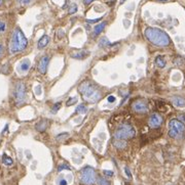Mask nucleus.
<instances>
[{
    "instance_id": "f257e3e1",
    "label": "nucleus",
    "mask_w": 185,
    "mask_h": 185,
    "mask_svg": "<svg viewBox=\"0 0 185 185\" xmlns=\"http://www.w3.org/2000/svg\"><path fill=\"white\" fill-rule=\"evenodd\" d=\"M147 40L150 41L152 44L159 47H164L171 43L170 37L166 32L157 28H147L144 32Z\"/></svg>"
},
{
    "instance_id": "bb28decb",
    "label": "nucleus",
    "mask_w": 185,
    "mask_h": 185,
    "mask_svg": "<svg viewBox=\"0 0 185 185\" xmlns=\"http://www.w3.org/2000/svg\"><path fill=\"white\" fill-rule=\"evenodd\" d=\"M76 10H77V6H76V5H75V4L72 5V7L69 9V13H71V14H72V13H74Z\"/></svg>"
},
{
    "instance_id": "423d86ee",
    "label": "nucleus",
    "mask_w": 185,
    "mask_h": 185,
    "mask_svg": "<svg viewBox=\"0 0 185 185\" xmlns=\"http://www.w3.org/2000/svg\"><path fill=\"white\" fill-rule=\"evenodd\" d=\"M96 181V172L92 167H85L80 171V182L85 185H92Z\"/></svg>"
},
{
    "instance_id": "473e14b6",
    "label": "nucleus",
    "mask_w": 185,
    "mask_h": 185,
    "mask_svg": "<svg viewBox=\"0 0 185 185\" xmlns=\"http://www.w3.org/2000/svg\"><path fill=\"white\" fill-rule=\"evenodd\" d=\"M66 136H68V133H63L62 135H59V136L57 137V139H61L62 137H66Z\"/></svg>"
},
{
    "instance_id": "9d476101",
    "label": "nucleus",
    "mask_w": 185,
    "mask_h": 185,
    "mask_svg": "<svg viewBox=\"0 0 185 185\" xmlns=\"http://www.w3.org/2000/svg\"><path fill=\"white\" fill-rule=\"evenodd\" d=\"M49 56H42L39 61L38 63V71L40 74H45L47 71V66H49Z\"/></svg>"
},
{
    "instance_id": "6ab92c4d",
    "label": "nucleus",
    "mask_w": 185,
    "mask_h": 185,
    "mask_svg": "<svg viewBox=\"0 0 185 185\" xmlns=\"http://www.w3.org/2000/svg\"><path fill=\"white\" fill-rule=\"evenodd\" d=\"M76 112L78 113V114H85V113L87 112V107H85V104H80V105H78V107H76Z\"/></svg>"
},
{
    "instance_id": "6e6552de",
    "label": "nucleus",
    "mask_w": 185,
    "mask_h": 185,
    "mask_svg": "<svg viewBox=\"0 0 185 185\" xmlns=\"http://www.w3.org/2000/svg\"><path fill=\"white\" fill-rule=\"evenodd\" d=\"M133 109L135 112L140 113V114H144V113L148 112V105L145 101H142V100H138V101H135L133 103Z\"/></svg>"
},
{
    "instance_id": "7ed1b4c3",
    "label": "nucleus",
    "mask_w": 185,
    "mask_h": 185,
    "mask_svg": "<svg viewBox=\"0 0 185 185\" xmlns=\"http://www.w3.org/2000/svg\"><path fill=\"white\" fill-rule=\"evenodd\" d=\"M28 45V40L25 37L22 30L19 28L15 29L11 35L9 43V51L10 53H18L20 51H23Z\"/></svg>"
},
{
    "instance_id": "c756f323",
    "label": "nucleus",
    "mask_w": 185,
    "mask_h": 185,
    "mask_svg": "<svg viewBox=\"0 0 185 185\" xmlns=\"http://www.w3.org/2000/svg\"><path fill=\"white\" fill-rule=\"evenodd\" d=\"M104 174H105L106 176H109V177L113 176V172H112V171H107V170H105V171H104Z\"/></svg>"
},
{
    "instance_id": "f704fd0d",
    "label": "nucleus",
    "mask_w": 185,
    "mask_h": 185,
    "mask_svg": "<svg viewBox=\"0 0 185 185\" xmlns=\"http://www.w3.org/2000/svg\"><path fill=\"white\" fill-rule=\"evenodd\" d=\"M92 1H94V0H85L83 2H85V5H89V4H90V3H92Z\"/></svg>"
},
{
    "instance_id": "2f4dec72",
    "label": "nucleus",
    "mask_w": 185,
    "mask_h": 185,
    "mask_svg": "<svg viewBox=\"0 0 185 185\" xmlns=\"http://www.w3.org/2000/svg\"><path fill=\"white\" fill-rule=\"evenodd\" d=\"M101 18H96V20H87V23H91V24H92V23H96V22H99Z\"/></svg>"
},
{
    "instance_id": "aec40b11",
    "label": "nucleus",
    "mask_w": 185,
    "mask_h": 185,
    "mask_svg": "<svg viewBox=\"0 0 185 185\" xmlns=\"http://www.w3.org/2000/svg\"><path fill=\"white\" fill-rule=\"evenodd\" d=\"M114 145H115L117 148H124V147L126 146V143L124 141H121V140H119V139H116L115 141H114Z\"/></svg>"
},
{
    "instance_id": "5701e85b",
    "label": "nucleus",
    "mask_w": 185,
    "mask_h": 185,
    "mask_svg": "<svg viewBox=\"0 0 185 185\" xmlns=\"http://www.w3.org/2000/svg\"><path fill=\"white\" fill-rule=\"evenodd\" d=\"M63 170H70V167L68 165L59 166V168H58V171H59V172H61V171H63Z\"/></svg>"
},
{
    "instance_id": "e433bc0d",
    "label": "nucleus",
    "mask_w": 185,
    "mask_h": 185,
    "mask_svg": "<svg viewBox=\"0 0 185 185\" xmlns=\"http://www.w3.org/2000/svg\"><path fill=\"white\" fill-rule=\"evenodd\" d=\"M124 1H126V0H120V4H122V3H124Z\"/></svg>"
},
{
    "instance_id": "2eb2a0df",
    "label": "nucleus",
    "mask_w": 185,
    "mask_h": 185,
    "mask_svg": "<svg viewBox=\"0 0 185 185\" xmlns=\"http://www.w3.org/2000/svg\"><path fill=\"white\" fill-rule=\"evenodd\" d=\"M105 27H106V23H101V24H99V25H97L95 27V29H94V34H95L96 36L101 34V32L104 30Z\"/></svg>"
},
{
    "instance_id": "f8f14e48",
    "label": "nucleus",
    "mask_w": 185,
    "mask_h": 185,
    "mask_svg": "<svg viewBox=\"0 0 185 185\" xmlns=\"http://www.w3.org/2000/svg\"><path fill=\"white\" fill-rule=\"evenodd\" d=\"M49 36H47V35L42 36V37L39 39L38 44H37V47H38L39 49L44 48V47H46V45L49 44Z\"/></svg>"
},
{
    "instance_id": "c9c22d12",
    "label": "nucleus",
    "mask_w": 185,
    "mask_h": 185,
    "mask_svg": "<svg viewBox=\"0 0 185 185\" xmlns=\"http://www.w3.org/2000/svg\"><path fill=\"white\" fill-rule=\"evenodd\" d=\"M3 52V47L1 45H0V56H1V54H2Z\"/></svg>"
},
{
    "instance_id": "4c0bfd02",
    "label": "nucleus",
    "mask_w": 185,
    "mask_h": 185,
    "mask_svg": "<svg viewBox=\"0 0 185 185\" xmlns=\"http://www.w3.org/2000/svg\"><path fill=\"white\" fill-rule=\"evenodd\" d=\"M2 1H3V0H0V5L2 4Z\"/></svg>"
},
{
    "instance_id": "20e7f679",
    "label": "nucleus",
    "mask_w": 185,
    "mask_h": 185,
    "mask_svg": "<svg viewBox=\"0 0 185 185\" xmlns=\"http://www.w3.org/2000/svg\"><path fill=\"white\" fill-rule=\"evenodd\" d=\"M185 135V126L179 120H171L169 123V136L174 139H182Z\"/></svg>"
},
{
    "instance_id": "39448f33",
    "label": "nucleus",
    "mask_w": 185,
    "mask_h": 185,
    "mask_svg": "<svg viewBox=\"0 0 185 185\" xmlns=\"http://www.w3.org/2000/svg\"><path fill=\"white\" fill-rule=\"evenodd\" d=\"M135 135H136V131L131 125L128 124L120 125L114 132V138L119 140L131 139Z\"/></svg>"
},
{
    "instance_id": "f03ea898",
    "label": "nucleus",
    "mask_w": 185,
    "mask_h": 185,
    "mask_svg": "<svg viewBox=\"0 0 185 185\" xmlns=\"http://www.w3.org/2000/svg\"><path fill=\"white\" fill-rule=\"evenodd\" d=\"M78 91L82 95V98L87 102H96L101 98V91L92 82H82L78 87Z\"/></svg>"
},
{
    "instance_id": "7c9ffc66",
    "label": "nucleus",
    "mask_w": 185,
    "mask_h": 185,
    "mask_svg": "<svg viewBox=\"0 0 185 185\" xmlns=\"http://www.w3.org/2000/svg\"><path fill=\"white\" fill-rule=\"evenodd\" d=\"M32 0H19V2L22 3V4H29Z\"/></svg>"
},
{
    "instance_id": "dca6fc26",
    "label": "nucleus",
    "mask_w": 185,
    "mask_h": 185,
    "mask_svg": "<svg viewBox=\"0 0 185 185\" xmlns=\"http://www.w3.org/2000/svg\"><path fill=\"white\" fill-rule=\"evenodd\" d=\"M155 63H156V66H158V68H164V66H166V61H164V57L160 55L156 56V59H155Z\"/></svg>"
},
{
    "instance_id": "a211bd4d",
    "label": "nucleus",
    "mask_w": 185,
    "mask_h": 185,
    "mask_svg": "<svg viewBox=\"0 0 185 185\" xmlns=\"http://www.w3.org/2000/svg\"><path fill=\"white\" fill-rule=\"evenodd\" d=\"M46 125H47L46 121H41V122H39L38 124L36 125V129L38 130V131H40V132H43L44 130H45V128H46Z\"/></svg>"
},
{
    "instance_id": "f3484780",
    "label": "nucleus",
    "mask_w": 185,
    "mask_h": 185,
    "mask_svg": "<svg viewBox=\"0 0 185 185\" xmlns=\"http://www.w3.org/2000/svg\"><path fill=\"white\" fill-rule=\"evenodd\" d=\"M2 163L4 164L5 166H11L13 164V161L10 157H8V155H3Z\"/></svg>"
},
{
    "instance_id": "393cba45",
    "label": "nucleus",
    "mask_w": 185,
    "mask_h": 185,
    "mask_svg": "<svg viewBox=\"0 0 185 185\" xmlns=\"http://www.w3.org/2000/svg\"><path fill=\"white\" fill-rule=\"evenodd\" d=\"M61 107V102H58V103H56L54 105V107H53V113H57V111Z\"/></svg>"
},
{
    "instance_id": "b1692460",
    "label": "nucleus",
    "mask_w": 185,
    "mask_h": 185,
    "mask_svg": "<svg viewBox=\"0 0 185 185\" xmlns=\"http://www.w3.org/2000/svg\"><path fill=\"white\" fill-rule=\"evenodd\" d=\"M110 42H108L107 39L106 38H103L102 40L100 41V46H104V45H109Z\"/></svg>"
},
{
    "instance_id": "58836bf2",
    "label": "nucleus",
    "mask_w": 185,
    "mask_h": 185,
    "mask_svg": "<svg viewBox=\"0 0 185 185\" xmlns=\"http://www.w3.org/2000/svg\"><path fill=\"white\" fill-rule=\"evenodd\" d=\"M159 1H168V0H159Z\"/></svg>"
},
{
    "instance_id": "ddd939ff",
    "label": "nucleus",
    "mask_w": 185,
    "mask_h": 185,
    "mask_svg": "<svg viewBox=\"0 0 185 185\" xmlns=\"http://www.w3.org/2000/svg\"><path fill=\"white\" fill-rule=\"evenodd\" d=\"M172 102L178 107H185V99L183 97L180 96H174L172 97Z\"/></svg>"
},
{
    "instance_id": "4be33fe9",
    "label": "nucleus",
    "mask_w": 185,
    "mask_h": 185,
    "mask_svg": "<svg viewBox=\"0 0 185 185\" xmlns=\"http://www.w3.org/2000/svg\"><path fill=\"white\" fill-rule=\"evenodd\" d=\"M77 102V97H71V98L67 101V107H71V105H73V104H75Z\"/></svg>"
},
{
    "instance_id": "4468645a",
    "label": "nucleus",
    "mask_w": 185,
    "mask_h": 185,
    "mask_svg": "<svg viewBox=\"0 0 185 185\" xmlns=\"http://www.w3.org/2000/svg\"><path fill=\"white\" fill-rule=\"evenodd\" d=\"M30 66H31V63L29 59H24L20 65V68L22 72H27L30 68Z\"/></svg>"
},
{
    "instance_id": "0eeeda50",
    "label": "nucleus",
    "mask_w": 185,
    "mask_h": 185,
    "mask_svg": "<svg viewBox=\"0 0 185 185\" xmlns=\"http://www.w3.org/2000/svg\"><path fill=\"white\" fill-rule=\"evenodd\" d=\"M26 97V86L23 82H19L15 85V101L18 104H21L22 102H24Z\"/></svg>"
},
{
    "instance_id": "c85d7f7f",
    "label": "nucleus",
    "mask_w": 185,
    "mask_h": 185,
    "mask_svg": "<svg viewBox=\"0 0 185 185\" xmlns=\"http://www.w3.org/2000/svg\"><path fill=\"white\" fill-rule=\"evenodd\" d=\"M108 101L110 102V103H112V102H114L115 101V97L113 96V95H110V96H108Z\"/></svg>"
},
{
    "instance_id": "a878e982",
    "label": "nucleus",
    "mask_w": 185,
    "mask_h": 185,
    "mask_svg": "<svg viewBox=\"0 0 185 185\" xmlns=\"http://www.w3.org/2000/svg\"><path fill=\"white\" fill-rule=\"evenodd\" d=\"M5 29H6V25L3 22H0V32H4Z\"/></svg>"
},
{
    "instance_id": "1a4fd4ad",
    "label": "nucleus",
    "mask_w": 185,
    "mask_h": 185,
    "mask_svg": "<svg viewBox=\"0 0 185 185\" xmlns=\"http://www.w3.org/2000/svg\"><path fill=\"white\" fill-rule=\"evenodd\" d=\"M162 124V118L159 114H152L149 119V126L151 128H158Z\"/></svg>"
},
{
    "instance_id": "9b49d317",
    "label": "nucleus",
    "mask_w": 185,
    "mask_h": 185,
    "mask_svg": "<svg viewBox=\"0 0 185 185\" xmlns=\"http://www.w3.org/2000/svg\"><path fill=\"white\" fill-rule=\"evenodd\" d=\"M90 55V52L87 50H80V51H74L71 53V57L72 59H83L85 57Z\"/></svg>"
},
{
    "instance_id": "cd10ccee",
    "label": "nucleus",
    "mask_w": 185,
    "mask_h": 185,
    "mask_svg": "<svg viewBox=\"0 0 185 185\" xmlns=\"http://www.w3.org/2000/svg\"><path fill=\"white\" fill-rule=\"evenodd\" d=\"M124 172L126 173V176H128V178H131V177H132L131 171H130V169H128V167H126V168H124Z\"/></svg>"
},
{
    "instance_id": "412c9836",
    "label": "nucleus",
    "mask_w": 185,
    "mask_h": 185,
    "mask_svg": "<svg viewBox=\"0 0 185 185\" xmlns=\"http://www.w3.org/2000/svg\"><path fill=\"white\" fill-rule=\"evenodd\" d=\"M98 183H99V185H110V183H109V181H107L105 179V178H98Z\"/></svg>"
},
{
    "instance_id": "72a5a7b5",
    "label": "nucleus",
    "mask_w": 185,
    "mask_h": 185,
    "mask_svg": "<svg viewBox=\"0 0 185 185\" xmlns=\"http://www.w3.org/2000/svg\"><path fill=\"white\" fill-rule=\"evenodd\" d=\"M59 185H67V181L65 180V179H62L59 182Z\"/></svg>"
}]
</instances>
